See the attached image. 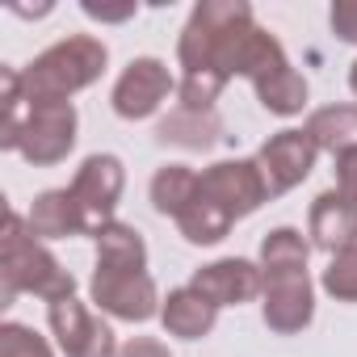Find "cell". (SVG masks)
I'll list each match as a JSON object with an SVG mask.
<instances>
[{"instance_id":"obj_31","label":"cell","mask_w":357,"mask_h":357,"mask_svg":"<svg viewBox=\"0 0 357 357\" xmlns=\"http://www.w3.org/2000/svg\"><path fill=\"white\" fill-rule=\"evenodd\" d=\"M349 89H353V97H357V59H353V68H349Z\"/></svg>"},{"instance_id":"obj_9","label":"cell","mask_w":357,"mask_h":357,"mask_svg":"<svg viewBox=\"0 0 357 357\" xmlns=\"http://www.w3.org/2000/svg\"><path fill=\"white\" fill-rule=\"evenodd\" d=\"M47 319L68 357H118V340H114L109 324H101L76 294L63 303H51Z\"/></svg>"},{"instance_id":"obj_25","label":"cell","mask_w":357,"mask_h":357,"mask_svg":"<svg viewBox=\"0 0 357 357\" xmlns=\"http://www.w3.org/2000/svg\"><path fill=\"white\" fill-rule=\"evenodd\" d=\"M0 357H55V353L34 328L9 319L5 328H0Z\"/></svg>"},{"instance_id":"obj_10","label":"cell","mask_w":357,"mask_h":357,"mask_svg":"<svg viewBox=\"0 0 357 357\" xmlns=\"http://www.w3.org/2000/svg\"><path fill=\"white\" fill-rule=\"evenodd\" d=\"M315 155H319V147H315V139L307 130H278L257 155L261 176L269 185V198L290 194L294 185H303L311 176V168H315Z\"/></svg>"},{"instance_id":"obj_21","label":"cell","mask_w":357,"mask_h":357,"mask_svg":"<svg viewBox=\"0 0 357 357\" xmlns=\"http://www.w3.org/2000/svg\"><path fill=\"white\" fill-rule=\"evenodd\" d=\"M202 181V176H198ZM231 215L227 211H219L202 190L194 194V202L185 206V215L176 219V227H181V236L190 240V244H219V240H227V231H231Z\"/></svg>"},{"instance_id":"obj_1","label":"cell","mask_w":357,"mask_h":357,"mask_svg":"<svg viewBox=\"0 0 357 357\" xmlns=\"http://www.w3.org/2000/svg\"><path fill=\"white\" fill-rule=\"evenodd\" d=\"M252 26V5L248 0H202L190 13L181 30V84H176V101L181 109L211 114L219 93L231 80V55L240 34Z\"/></svg>"},{"instance_id":"obj_23","label":"cell","mask_w":357,"mask_h":357,"mask_svg":"<svg viewBox=\"0 0 357 357\" xmlns=\"http://www.w3.org/2000/svg\"><path fill=\"white\" fill-rule=\"evenodd\" d=\"M0 84H5V122H0V147L17 151L22 130L30 122V97L22 89V72L17 68H0Z\"/></svg>"},{"instance_id":"obj_26","label":"cell","mask_w":357,"mask_h":357,"mask_svg":"<svg viewBox=\"0 0 357 357\" xmlns=\"http://www.w3.org/2000/svg\"><path fill=\"white\" fill-rule=\"evenodd\" d=\"M332 30L340 43H357V0H336L332 5Z\"/></svg>"},{"instance_id":"obj_24","label":"cell","mask_w":357,"mask_h":357,"mask_svg":"<svg viewBox=\"0 0 357 357\" xmlns=\"http://www.w3.org/2000/svg\"><path fill=\"white\" fill-rule=\"evenodd\" d=\"M324 290L336 303H357V244L340 248L324 269Z\"/></svg>"},{"instance_id":"obj_8","label":"cell","mask_w":357,"mask_h":357,"mask_svg":"<svg viewBox=\"0 0 357 357\" xmlns=\"http://www.w3.org/2000/svg\"><path fill=\"white\" fill-rule=\"evenodd\" d=\"M198 190L219 206L227 211L231 219H244L252 215L261 202H269V185L261 176V164L257 160H219L202 172Z\"/></svg>"},{"instance_id":"obj_17","label":"cell","mask_w":357,"mask_h":357,"mask_svg":"<svg viewBox=\"0 0 357 357\" xmlns=\"http://www.w3.org/2000/svg\"><path fill=\"white\" fill-rule=\"evenodd\" d=\"M155 139L160 143H172V147H185V151H206V147H215L223 139V118L215 109L211 114H194V109L176 105L168 118H160Z\"/></svg>"},{"instance_id":"obj_13","label":"cell","mask_w":357,"mask_h":357,"mask_svg":"<svg viewBox=\"0 0 357 357\" xmlns=\"http://www.w3.org/2000/svg\"><path fill=\"white\" fill-rule=\"evenodd\" d=\"M190 286L198 294H206L215 307H240V303H252L257 294H265V273L244 257H223V261L202 265Z\"/></svg>"},{"instance_id":"obj_15","label":"cell","mask_w":357,"mask_h":357,"mask_svg":"<svg viewBox=\"0 0 357 357\" xmlns=\"http://www.w3.org/2000/svg\"><path fill=\"white\" fill-rule=\"evenodd\" d=\"M160 319H164V332L168 336H181V340H202L215 319H219V307L198 294L194 286H181V290H168L164 307H160Z\"/></svg>"},{"instance_id":"obj_14","label":"cell","mask_w":357,"mask_h":357,"mask_svg":"<svg viewBox=\"0 0 357 357\" xmlns=\"http://www.w3.org/2000/svg\"><path fill=\"white\" fill-rule=\"evenodd\" d=\"M311 244L328 257H336L340 248H349L357 240V211L349 206V198L340 190H328L311 202V219H307Z\"/></svg>"},{"instance_id":"obj_6","label":"cell","mask_w":357,"mask_h":357,"mask_svg":"<svg viewBox=\"0 0 357 357\" xmlns=\"http://www.w3.org/2000/svg\"><path fill=\"white\" fill-rule=\"evenodd\" d=\"M126 185V168L118 155H89L76 168V181H72V198L84 215V236H101V227L114 223V206L122 198Z\"/></svg>"},{"instance_id":"obj_30","label":"cell","mask_w":357,"mask_h":357,"mask_svg":"<svg viewBox=\"0 0 357 357\" xmlns=\"http://www.w3.org/2000/svg\"><path fill=\"white\" fill-rule=\"evenodd\" d=\"M13 13H22V17H47V13H51V5H34V9H26V5H13Z\"/></svg>"},{"instance_id":"obj_27","label":"cell","mask_w":357,"mask_h":357,"mask_svg":"<svg viewBox=\"0 0 357 357\" xmlns=\"http://www.w3.org/2000/svg\"><path fill=\"white\" fill-rule=\"evenodd\" d=\"M336 190L349 198V206L357 211V151H349V155H340L336 160Z\"/></svg>"},{"instance_id":"obj_19","label":"cell","mask_w":357,"mask_h":357,"mask_svg":"<svg viewBox=\"0 0 357 357\" xmlns=\"http://www.w3.org/2000/svg\"><path fill=\"white\" fill-rule=\"evenodd\" d=\"M198 176H202V172H194L190 164H164V168L151 176V206H155L160 215H168V219H181L185 206H190L194 194H198Z\"/></svg>"},{"instance_id":"obj_7","label":"cell","mask_w":357,"mask_h":357,"mask_svg":"<svg viewBox=\"0 0 357 357\" xmlns=\"http://www.w3.org/2000/svg\"><path fill=\"white\" fill-rule=\"evenodd\" d=\"M76 147V105L72 101H30V122L22 130V160L34 168H51L68 160Z\"/></svg>"},{"instance_id":"obj_28","label":"cell","mask_w":357,"mask_h":357,"mask_svg":"<svg viewBox=\"0 0 357 357\" xmlns=\"http://www.w3.org/2000/svg\"><path fill=\"white\" fill-rule=\"evenodd\" d=\"M84 17L93 22H130L135 17V5H97V0H84Z\"/></svg>"},{"instance_id":"obj_2","label":"cell","mask_w":357,"mask_h":357,"mask_svg":"<svg viewBox=\"0 0 357 357\" xmlns=\"http://www.w3.org/2000/svg\"><path fill=\"white\" fill-rule=\"evenodd\" d=\"M17 294L63 303L76 294V278L34 240L30 223L17 211H9L5 231H0V307H9Z\"/></svg>"},{"instance_id":"obj_3","label":"cell","mask_w":357,"mask_h":357,"mask_svg":"<svg viewBox=\"0 0 357 357\" xmlns=\"http://www.w3.org/2000/svg\"><path fill=\"white\" fill-rule=\"evenodd\" d=\"M231 76H248L252 89H257V97H261V105H265L269 114H278V118H294V114H303V105H307V80L290 68L282 43H278L269 30H261L257 22H252V26L240 34V43H236Z\"/></svg>"},{"instance_id":"obj_18","label":"cell","mask_w":357,"mask_h":357,"mask_svg":"<svg viewBox=\"0 0 357 357\" xmlns=\"http://www.w3.org/2000/svg\"><path fill=\"white\" fill-rule=\"evenodd\" d=\"M319 151H332L336 160L357 151V105H328V109H315L303 126Z\"/></svg>"},{"instance_id":"obj_22","label":"cell","mask_w":357,"mask_h":357,"mask_svg":"<svg viewBox=\"0 0 357 357\" xmlns=\"http://www.w3.org/2000/svg\"><path fill=\"white\" fill-rule=\"evenodd\" d=\"M307 257H311V244L294 227H273L261 240V273H294V269H307Z\"/></svg>"},{"instance_id":"obj_4","label":"cell","mask_w":357,"mask_h":357,"mask_svg":"<svg viewBox=\"0 0 357 357\" xmlns=\"http://www.w3.org/2000/svg\"><path fill=\"white\" fill-rule=\"evenodd\" d=\"M109 63V51L93 34H72L43 51L30 68H22V89L30 101H68L72 93L89 89L101 80Z\"/></svg>"},{"instance_id":"obj_29","label":"cell","mask_w":357,"mask_h":357,"mask_svg":"<svg viewBox=\"0 0 357 357\" xmlns=\"http://www.w3.org/2000/svg\"><path fill=\"white\" fill-rule=\"evenodd\" d=\"M118 357H172V353H168V344H160L151 336H135L130 344L118 349Z\"/></svg>"},{"instance_id":"obj_12","label":"cell","mask_w":357,"mask_h":357,"mask_svg":"<svg viewBox=\"0 0 357 357\" xmlns=\"http://www.w3.org/2000/svg\"><path fill=\"white\" fill-rule=\"evenodd\" d=\"M265 328H273L278 336H294L311 324L315 315V290L307 269L294 273H265V303H261Z\"/></svg>"},{"instance_id":"obj_11","label":"cell","mask_w":357,"mask_h":357,"mask_svg":"<svg viewBox=\"0 0 357 357\" xmlns=\"http://www.w3.org/2000/svg\"><path fill=\"white\" fill-rule=\"evenodd\" d=\"M168 93H176L168 68H164L160 59L143 55V59H130V63H126V72L118 76L109 101H114V114H118V118L139 122V118H151V114L164 105Z\"/></svg>"},{"instance_id":"obj_16","label":"cell","mask_w":357,"mask_h":357,"mask_svg":"<svg viewBox=\"0 0 357 357\" xmlns=\"http://www.w3.org/2000/svg\"><path fill=\"white\" fill-rule=\"evenodd\" d=\"M34 240H68V236H84V215L72 198V190H47L34 198L30 215H26Z\"/></svg>"},{"instance_id":"obj_5","label":"cell","mask_w":357,"mask_h":357,"mask_svg":"<svg viewBox=\"0 0 357 357\" xmlns=\"http://www.w3.org/2000/svg\"><path fill=\"white\" fill-rule=\"evenodd\" d=\"M89 294H93V303L105 315L126 319V324H147L164 307L155 282L147 278V269H109V265H97V273L89 282Z\"/></svg>"},{"instance_id":"obj_20","label":"cell","mask_w":357,"mask_h":357,"mask_svg":"<svg viewBox=\"0 0 357 357\" xmlns=\"http://www.w3.org/2000/svg\"><path fill=\"white\" fill-rule=\"evenodd\" d=\"M97 265L109 269H147V244L130 223H109L97 236Z\"/></svg>"}]
</instances>
